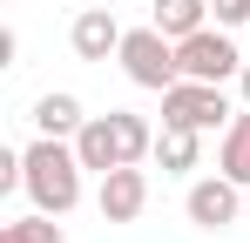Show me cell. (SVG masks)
I'll return each mask as SVG.
<instances>
[{
	"mask_svg": "<svg viewBox=\"0 0 250 243\" xmlns=\"http://www.w3.org/2000/svg\"><path fill=\"white\" fill-rule=\"evenodd\" d=\"M75 156H82V169H122V162H142L156 156V135H149V122L128 115V108H108V115L82 122V135H75Z\"/></svg>",
	"mask_w": 250,
	"mask_h": 243,
	"instance_id": "obj_1",
	"label": "cell"
},
{
	"mask_svg": "<svg viewBox=\"0 0 250 243\" xmlns=\"http://www.w3.org/2000/svg\"><path fill=\"white\" fill-rule=\"evenodd\" d=\"M216 7V27H237V20H250V0H209Z\"/></svg>",
	"mask_w": 250,
	"mask_h": 243,
	"instance_id": "obj_14",
	"label": "cell"
},
{
	"mask_svg": "<svg viewBox=\"0 0 250 243\" xmlns=\"http://www.w3.org/2000/svg\"><path fill=\"white\" fill-rule=\"evenodd\" d=\"M0 243H61V223L54 216H21V223H0Z\"/></svg>",
	"mask_w": 250,
	"mask_h": 243,
	"instance_id": "obj_13",
	"label": "cell"
},
{
	"mask_svg": "<svg viewBox=\"0 0 250 243\" xmlns=\"http://www.w3.org/2000/svg\"><path fill=\"white\" fill-rule=\"evenodd\" d=\"M196 135H203V128H176V122H163V135H156V162H163V176L196 169Z\"/></svg>",
	"mask_w": 250,
	"mask_h": 243,
	"instance_id": "obj_10",
	"label": "cell"
},
{
	"mask_svg": "<svg viewBox=\"0 0 250 243\" xmlns=\"http://www.w3.org/2000/svg\"><path fill=\"white\" fill-rule=\"evenodd\" d=\"M102 223H135L142 216V202H149V176L135 169V162H122V169H108L102 176Z\"/></svg>",
	"mask_w": 250,
	"mask_h": 243,
	"instance_id": "obj_6",
	"label": "cell"
},
{
	"mask_svg": "<svg viewBox=\"0 0 250 243\" xmlns=\"http://www.w3.org/2000/svg\"><path fill=\"white\" fill-rule=\"evenodd\" d=\"M75 54H82V61H108V54H122V27H115L108 7H88L82 20H75Z\"/></svg>",
	"mask_w": 250,
	"mask_h": 243,
	"instance_id": "obj_8",
	"label": "cell"
},
{
	"mask_svg": "<svg viewBox=\"0 0 250 243\" xmlns=\"http://www.w3.org/2000/svg\"><path fill=\"white\" fill-rule=\"evenodd\" d=\"M223 176L230 182H250V108L230 115V128H223Z\"/></svg>",
	"mask_w": 250,
	"mask_h": 243,
	"instance_id": "obj_12",
	"label": "cell"
},
{
	"mask_svg": "<svg viewBox=\"0 0 250 243\" xmlns=\"http://www.w3.org/2000/svg\"><path fill=\"white\" fill-rule=\"evenodd\" d=\"M203 14H209V0H156V27L169 40H189L203 27Z\"/></svg>",
	"mask_w": 250,
	"mask_h": 243,
	"instance_id": "obj_11",
	"label": "cell"
},
{
	"mask_svg": "<svg viewBox=\"0 0 250 243\" xmlns=\"http://www.w3.org/2000/svg\"><path fill=\"white\" fill-rule=\"evenodd\" d=\"M115 61L128 68L135 88H156V95L183 81V68H176V40H169L163 27H135V34H122V54H115Z\"/></svg>",
	"mask_w": 250,
	"mask_h": 243,
	"instance_id": "obj_3",
	"label": "cell"
},
{
	"mask_svg": "<svg viewBox=\"0 0 250 243\" xmlns=\"http://www.w3.org/2000/svg\"><path fill=\"white\" fill-rule=\"evenodd\" d=\"M163 122L176 128H216V122H230V101H223V81H176L163 88Z\"/></svg>",
	"mask_w": 250,
	"mask_h": 243,
	"instance_id": "obj_4",
	"label": "cell"
},
{
	"mask_svg": "<svg viewBox=\"0 0 250 243\" xmlns=\"http://www.w3.org/2000/svg\"><path fill=\"white\" fill-rule=\"evenodd\" d=\"M34 128L41 135H82V101L75 95H41L34 101Z\"/></svg>",
	"mask_w": 250,
	"mask_h": 243,
	"instance_id": "obj_9",
	"label": "cell"
},
{
	"mask_svg": "<svg viewBox=\"0 0 250 243\" xmlns=\"http://www.w3.org/2000/svg\"><path fill=\"white\" fill-rule=\"evenodd\" d=\"M237 189L244 182H230V176H209L189 189V223H203V230H230L237 223Z\"/></svg>",
	"mask_w": 250,
	"mask_h": 243,
	"instance_id": "obj_7",
	"label": "cell"
},
{
	"mask_svg": "<svg viewBox=\"0 0 250 243\" xmlns=\"http://www.w3.org/2000/svg\"><path fill=\"white\" fill-rule=\"evenodd\" d=\"M237 81H244V101H250V61H244V75H237Z\"/></svg>",
	"mask_w": 250,
	"mask_h": 243,
	"instance_id": "obj_15",
	"label": "cell"
},
{
	"mask_svg": "<svg viewBox=\"0 0 250 243\" xmlns=\"http://www.w3.org/2000/svg\"><path fill=\"white\" fill-rule=\"evenodd\" d=\"M176 68H183L189 81H230V75H244V54L230 47V34L196 27L189 40H176Z\"/></svg>",
	"mask_w": 250,
	"mask_h": 243,
	"instance_id": "obj_5",
	"label": "cell"
},
{
	"mask_svg": "<svg viewBox=\"0 0 250 243\" xmlns=\"http://www.w3.org/2000/svg\"><path fill=\"white\" fill-rule=\"evenodd\" d=\"M27 196H34V209H47V216H68L75 202H82V156L61 142V135H41L34 149H27Z\"/></svg>",
	"mask_w": 250,
	"mask_h": 243,
	"instance_id": "obj_2",
	"label": "cell"
}]
</instances>
